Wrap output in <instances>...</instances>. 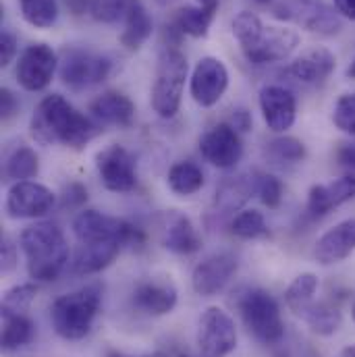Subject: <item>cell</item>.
Here are the masks:
<instances>
[{"label":"cell","instance_id":"7dc6e473","mask_svg":"<svg viewBox=\"0 0 355 357\" xmlns=\"http://www.w3.org/2000/svg\"><path fill=\"white\" fill-rule=\"evenodd\" d=\"M73 15H82L89 8V0H65Z\"/></svg>","mask_w":355,"mask_h":357},{"label":"cell","instance_id":"d6a6232c","mask_svg":"<svg viewBox=\"0 0 355 357\" xmlns=\"http://www.w3.org/2000/svg\"><path fill=\"white\" fill-rule=\"evenodd\" d=\"M4 173L6 177L13 178L15 183L19 181H29L40 173V158L36 154V150H31L29 146H21L17 148L8 160H6V167H4Z\"/></svg>","mask_w":355,"mask_h":357},{"label":"cell","instance_id":"b9f144b4","mask_svg":"<svg viewBox=\"0 0 355 357\" xmlns=\"http://www.w3.org/2000/svg\"><path fill=\"white\" fill-rule=\"evenodd\" d=\"M17 110H19L17 96L8 88H2V91H0V116H2V121H10Z\"/></svg>","mask_w":355,"mask_h":357},{"label":"cell","instance_id":"30bf717a","mask_svg":"<svg viewBox=\"0 0 355 357\" xmlns=\"http://www.w3.org/2000/svg\"><path fill=\"white\" fill-rule=\"evenodd\" d=\"M197 347L204 357H227L237 347V328L233 318L218 305L208 307L197 326Z\"/></svg>","mask_w":355,"mask_h":357},{"label":"cell","instance_id":"f6af8a7d","mask_svg":"<svg viewBox=\"0 0 355 357\" xmlns=\"http://www.w3.org/2000/svg\"><path fill=\"white\" fill-rule=\"evenodd\" d=\"M337 13L349 21H355V0H333Z\"/></svg>","mask_w":355,"mask_h":357},{"label":"cell","instance_id":"9f6ffc18","mask_svg":"<svg viewBox=\"0 0 355 357\" xmlns=\"http://www.w3.org/2000/svg\"><path fill=\"white\" fill-rule=\"evenodd\" d=\"M181 357H189V356H181Z\"/></svg>","mask_w":355,"mask_h":357},{"label":"cell","instance_id":"8d00e7d4","mask_svg":"<svg viewBox=\"0 0 355 357\" xmlns=\"http://www.w3.org/2000/svg\"><path fill=\"white\" fill-rule=\"evenodd\" d=\"M333 123L339 131L355 137V91L343 93L333 108Z\"/></svg>","mask_w":355,"mask_h":357},{"label":"cell","instance_id":"836d02e7","mask_svg":"<svg viewBox=\"0 0 355 357\" xmlns=\"http://www.w3.org/2000/svg\"><path fill=\"white\" fill-rule=\"evenodd\" d=\"M231 233L239 239H260L266 237L268 227L264 214L258 210H241L231 220Z\"/></svg>","mask_w":355,"mask_h":357},{"label":"cell","instance_id":"f1b7e54d","mask_svg":"<svg viewBox=\"0 0 355 357\" xmlns=\"http://www.w3.org/2000/svg\"><path fill=\"white\" fill-rule=\"evenodd\" d=\"M316 291H318V276L314 272H301L299 276H295L285 291V303L289 312H293L299 318L314 301Z\"/></svg>","mask_w":355,"mask_h":357},{"label":"cell","instance_id":"f5cc1de1","mask_svg":"<svg viewBox=\"0 0 355 357\" xmlns=\"http://www.w3.org/2000/svg\"><path fill=\"white\" fill-rule=\"evenodd\" d=\"M156 2H158L160 6H169V4H173L175 0H156Z\"/></svg>","mask_w":355,"mask_h":357},{"label":"cell","instance_id":"277c9868","mask_svg":"<svg viewBox=\"0 0 355 357\" xmlns=\"http://www.w3.org/2000/svg\"><path fill=\"white\" fill-rule=\"evenodd\" d=\"M104 287L100 282H89L86 287L61 295L50 305V320L56 335L65 341L86 339L100 312Z\"/></svg>","mask_w":355,"mask_h":357},{"label":"cell","instance_id":"ba28073f","mask_svg":"<svg viewBox=\"0 0 355 357\" xmlns=\"http://www.w3.org/2000/svg\"><path fill=\"white\" fill-rule=\"evenodd\" d=\"M73 233L80 243H106L116 241L123 245L129 243H142L144 235L139 229H135L131 222L108 216L96 210H84L73 220Z\"/></svg>","mask_w":355,"mask_h":357},{"label":"cell","instance_id":"9c48e42d","mask_svg":"<svg viewBox=\"0 0 355 357\" xmlns=\"http://www.w3.org/2000/svg\"><path fill=\"white\" fill-rule=\"evenodd\" d=\"M110 67L112 63L106 56L84 48H67L59 59L61 82L75 91L102 84L110 75Z\"/></svg>","mask_w":355,"mask_h":357},{"label":"cell","instance_id":"3957f363","mask_svg":"<svg viewBox=\"0 0 355 357\" xmlns=\"http://www.w3.org/2000/svg\"><path fill=\"white\" fill-rule=\"evenodd\" d=\"M27 274L33 282H52L69 264V245L63 229L52 220L29 225L21 233Z\"/></svg>","mask_w":355,"mask_h":357},{"label":"cell","instance_id":"ac0fdd59","mask_svg":"<svg viewBox=\"0 0 355 357\" xmlns=\"http://www.w3.org/2000/svg\"><path fill=\"white\" fill-rule=\"evenodd\" d=\"M133 305L150 316L171 314L177 305L179 293L175 282L167 276L163 278H144L133 289Z\"/></svg>","mask_w":355,"mask_h":357},{"label":"cell","instance_id":"bcb514c9","mask_svg":"<svg viewBox=\"0 0 355 357\" xmlns=\"http://www.w3.org/2000/svg\"><path fill=\"white\" fill-rule=\"evenodd\" d=\"M233 127L237 131H248L252 127V116L248 110H237L235 112V119H233Z\"/></svg>","mask_w":355,"mask_h":357},{"label":"cell","instance_id":"d590c367","mask_svg":"<svg viewBox=\"0 0 355 357\" xmlns=\"http://www.w3.org/2000/svg\"><path fill=\"white\" fill-rule=\"evenodd\" d=\"M36 295H38V284L36 282L15 284L2 295V310L4 312H17V314H27V310L31 307Z\"/></svg>","mask_w":355,"mask_h":357},{"label":"cell","instance_id":"11a10c76","mask_svg":"<svg viewBox=\"0 0 355 357\" xmlns=\"http://www.w3.org/2000/svg\"><path fill=\"white\" fill-rule=\"evenodd\" d=\"M256 2H260V4H268L270 0H256Z\"/></svg>","mask_w":355,"mask_h":357},{"label":"cell","instance_id":"5b68a950","mask_svg":"<svg viewBox=\"0 0 355 357\" xmlns=\"http://www.w3.org/2000/svg\"><path fill=\"white\" fill-rule=\"evenodd\" d=\"M237 307L250 335L262 345H276L285 337V322L276 299L264 289H248Z\"/></svg>","mask_w":355,"mask_h":357},{"label":"cell","instance_id":"1f68e13d","mask_svg":"<svg viewBox=\"0 0 355 357\" xmlns=\"http://www.w3.org/2000/svg\"><path fill=\"white\" fill-rule=\"evenodd\" d=\"M21 17L36 29H48L59 19L56 0H19Z\"/></svg>","mask_w":355,"mask_h":357},{"label":"cell","instance_id":"4fadbf2b","mask_svg":"<svg viewBox=\"0 0 355 357\" xmlns=\"http://www.w3.org/2000/svg\"><path fill=\"white\" fill-rule=\"evenodd\" d=\"M56 204V195L42 183L19 181L6 193V214L15 220L23 218H42Z\"/></svg>","mask_w":355,"mask_h":357},{"label":"cell","instance_id":"db71d44e","mask_svg":"<svg viewBox=\"0 0 355 357\" xmlns=\"http://www.w3.org/2000/svg\"><path fill=\"white\" fill-rule=\"evenodd\" d=\"M352 318H354V324H355V301H354V307H352Z\"/></svg>","mask_w":355,"mask_h":357},{"label":"cell","instance_id":"4316f807","mask_svg":"<svg viewBox=\"0 0 355 357\" xmlns=\"http://www.w3.org/2000/svg\"><path fill=\"white\" fill-rule=\"evenodd\" d=\"M314 335L318 337H333L339 328H341V312L337 305L328 303V301H312L310 307L299 316Z\"/></svg>","mask_w":355,"mask_h":357},{"label":"cell","instance_id":"8fae6325","mask_svg":"<svg viewBox=\"0 0 355 357\" xmlns=\"http://www.w3.org/2000/svg\"><path fill=\"white\" fill-rule=\"evenodd\" d=\"M96 171L108 191L129 193L137 187V162L133 154L119 144L96 154Z\"/></svg>","mask_w":355,"mask_h":357},{"label":"cell","instance_id":"44dd1931","mask_svg":"<svg viewBox=\"0 0 355 357\" xmlns=\"http://www.w3.org/2000/svg\"><path fill=\"white\" fill-rule=\"evenodd\" d=\"M335 67H337V56L324 46H314V48L301 52L287 67V75L299 84L316 86V84L326 82L331 77V73L335 71Z\"/></svg>","mask_w":355,"mask_h":357},{"label":"cell","instance_id":"60d3db41","mask_svg":"<svg viewBox=\"0 0 355 357\" xmlns=\"http://www.w3.org/2000/svg\"><path fill=\"white\" fill-rule=\"evenodd\" d=\"M15 54H17V38L10 31L2 29V33H0V65L8 67L13 63Z\"/></svg>","mask_w":355,"mask_h":357},{"label":"cell","instance_id":"603a6c76","mask_svg":"<svg viewBox=\"0 0 355 357\" xmlns=\"http://www.w3.org/2000/svg\"><path fill=\"white\" fill-rule=\"evenodd\" d=\"M89 112L98 125L131 127L135 121V104L121 91H106L89 104Z\"/></svg>","mask_w":355,"mask_h":357},{"label":"cell","instance_id":"9a60e30c","mask_svg":"<svg viewBox=\"0 0 355 357\" xmlns=\"http://www.w3.org/2000/svg\"><path fill=\"white\" fill-rule=\"evenodd\" d=\"M199 152L216 169H222V171L235 169L243 156V144H241L239 131L229 123H220L208 129L199 137Z\"/></svg>","mask_w":355,"mask_h":357},{"label":"cell","instance_id":"83f0119b","mask_svg":"<svg viewBox=\"0 0 355 357\" xmlns=\"http://www.w3.org/2000/svg\"><path fill=\"white\" fill-rule=\"evenodd\" d=\"M33 333H36V326L27 314L2 310V349L4 351H15V349L25 347L27 343H31Z\"/></svg>","mask_w":355,"mask_h":357},{"label":"cell","instance_id":"5bb4252c","mask_svg":"<svg viewBox=\"0 0 355 357\" xmlns=\"http://www.w3.org/2000/svg\"><path fill=\"white\" fill-rule=\"evenodd\" d=\"M227 88H229V71L225 63L216 56L199 59L189 79V93L193 102L202 108H210L220 102Z\"/></svg>","mask_w":355,"mask_h":357},{"label":"cell","instance_id":"6da1fadb","mask_svg":"<svg viewBox=\"0 0 355 357\" xmlns=\"http://www.w3.org/2000/svg\"><path fill=\"white\" fill-rule=\"evenodd\" d=\"M100 131V125L82 114L67 98L61 93L46 96L29 123L31 137L42 146L63 144L67 148H84Z\"/></svg>","mask_w":355,"mask_h":357},{"label":"cell","instance_id":"816d5d0a","mask_svg":"<svg viewBox=\"0 0 355 357\" xmlns=\"http://www.w3.org/2000/svg\"><path fill=\"white\" fill-rule=\"evenodd\" d=\"M347 77H352V79H355V59H354V61H352L349 69H347Z\"/></svg>","mask_w":355,"mask_h":357},{"label":"cell","instance_id":"2e32d148","mask_svg":"<svg viewBox=\"0 0 355 357\" xmlns=\"http://www.w3.org/2000/svg\"><path fill=\"white\" fill-rule=\"evenodd\" d=\"M239 268L237 256L231 252H218L204 258L191 272V287L202 297L218 295L235 276Z\"/></svg>","mask_w":355,"mask_h":357},{"label":"cell","instance_id":"484cf974","mask_svg":"<svg viewBox=\"0 0 355 357\" xmlns=\"http://www.w3.org/2000/svg\"><path fill=\"white\" fill-rule=\"evenodd\" d=\"M125 245L116 241H106V243H80L73 260H71V272L77 276H89L96 274L104 268H108L114 258L121 254Z\"/></svg>","mask_w":355,"mask_h":357},{"label":"cell","instance_id":"8992f818","mask_svg":"<svg viewBox=\"0 0 355 357\" xmlns=\"http://www.w3.org/2000/svg\"><path fill=\"white\" fill-rule=\"evenodd\" d=\"M187 73V56L177 48H167L158 61L156 79L152 86V108L158 116L173 119L179 112Z\"/></svg>","mask_w":355,"mask_h":357},{"label":"cell","instance_id":"7a4b0ae2","mask_svg":"<svg viewBox=\"0 0 355 357\" xmlns=\"http://www.w3.org/2000/svg\"><path fill=\"white\" fill-rule=\"evenodd\" d=\"M233 36L237 38L246 59L254 65L280 63L289 59L301 42L295 29L266 25L250 10H241L233 19Z\"/></svg>","mask_w":355,"mask_h":357},{"label":"cell","instance_id":"f546056e","mask_svg":"<svg viewBox=\"0 0 355 357\" xmlns=\"http://www.w3.org/2000/svg\"><path fill=\"white\" fill-rule=\"evenodd\" d=\"M167 183L169 189L177 195H193L204 187V171L191 160H181L171 167Z\"/></svg>","mask_w":355,"mask_h":357},{"label":"cell","instance_id":"ee69618b","mask_svg":"<svg viewBox=\"0 0 355 357\" xmlns=\"http://www.w3.org/2000/svg\"><path fill=\"white\" fill-rule=\"evenodd\" d=\"M69 199H71L73 206H80V204H84L88 199V191L82 185H69V189H67V204H69Z\"/></svg>","mask_w":355,"mask_h":357},{"label":"cell","instance_id":"ffe728a7","mask_svg":"<svg viewBox=\"0 0 355 357\" xmlns=\"http://www.w3.org/2000/svg\"><path fill=\"white\" fill-rule=\"evenodd\" d=\"M355 252V218L341 220L328 229L314 248V260L322 266H333L343 262Z\"/></svg>","mask_w":355,"mask_h":357},{"label":"cell","instance_id":"7402d4cb","mask_svg":"<svg viewBox=\"0 0 355 357\" xmlns=\"http://www.w3.org/2000/svg\"><path fill=\"white\" fill-rule=\"evenodd\" d=\"M355 197V175L335 178L331 183L314 185L308 193V214L312 218L326 216L335 208Z\"/></svg>","mask_w":355,"mask_h":357},{"label":"cell","instance_id":"7c38bea8","mask_svg":"<svg viewBox=\"0 0 355 357\" xmlns=\"http://www.w3.org/2000/svg\"><path fill=\"white\" fill-rule=\"evenodd\" d=\"M59 67V56L48 44L27 46L17 61V84L27 91H42L50 86Z\"/></svg>","mask_w":355,"mask_h":357},{"label":"cell","instance_id":"e0dca14e","mask_svg":"<svg viewBox=\"0 0 355 357\" xmlns=\"http://www.w3.org/2000/svg\"><path fill=\"white\" fill-rule=\"evenodd\" d=\"M156 220L160 229V241L169 252L179 254V256H189L202 248V237L197 229L179 210H167L158 214Z\"/></svg>","mask_w":355,"mask_h":357},{"label":"cell","instance_id":"ab89813d","mask_svg":"<svg viewBox=\"0 0 355 357\" xmlns=\"http://www.w3.org/2000/svg\"><path fill=\"white\" fill-rule=\"evenodd\" d=\"M19 262V256H17V245L13 243L10 237H2V245H0V266H2V272H10L15 270Z\"/></svg>","mask_w":355,"mask_h":357},{"label":"cell","instance_id":"e575fe53","mask_svg":"<svg viewBox=\"0 0 355 357\" xmlns=\"http://www.w3.org/2000/svg\"><path fill=\"white\" fill-rule=\"evenodd\" d=\"M268 154L272 160L276 162H285V165H297L303 162L308 152L301 139L291 137V135H280L276 139H272L268 144Z\"/></svg>","mask_w":355,"mask_h":357},{"label":"cell","instance_id":"7bdbcfd3","mask_svg":"<svg viewBox=\"0 0 355 357\" xmlns=\"http://www.w3.org/2000/svg\"><path fill=\"white\" fill-rule=\"evenodd\" d=\"M337 162L341 167H347L355 171V142H349V144H341L337 148Z\"/></svg>","mask_w":355,"mask_h":357},{"label":"cell","instance_id":"f35d334b","mask_svg":"<svg viewBox=\"0 0 355 357\" xmlns=\"http://www.w3.org/2000/svg\"><path fill=\"white\" fill-rule=\"evenodd\" d=\"M258 195L262 199V204L276 210L282 202V183L280 178H276L274 175H258Z\"/></svg>","mask_w":355,"mask_h":357},{"label":"cell","instance_id":"f907efd6","mask_svg":"<svg viewBox=\"0 0 355 357\" xmlns=\"http://www.w3.org/2000/svg\"><path fill=\"white\" fill-rule=\"evenodd\" d=\"M341 357H355V343L354 345H347V347L341 351Z\"/></svg>","mask_w":355,"mask_h":357},{"label":"cell","instance_id":"74e56055","mask_svg":"<svg viewBox=\"0 0 355 357\" xmlns=\"http://www.w3.org/2000/svg\"><path fill=\"white\" fill-rule=\"evenodd\" d=\"M127 0H89V15L100 23H116L123 19Z\"/></svg>","mask_w":355,"mask_h":357},{"label":"cell","instance_id":"d6986e66","mask_svg":"<svg viewBox=\"0 0 355 357\" xmlns=\"http://www.w3.org/2000/svg\"><path fill=\"white\" fill-rule=\"evenodd\" d=\"M260 110L270 131L285 133L297 119V100L291 89L282 86H264L260 89Z\"/></svg>","mask_w":355,"mask_h":357},{"label":"cell","instance_id":"681fc988","mask_svg":"<svg viewBox=\"0 0 355 357\" xmlns=\"http://www.w3.org/2000/svg\"><path fill=\"white\" fill-rule=\"evenodd\" d=\"M106 357H169L163 351H154V354H144V356H127V354H121V351H108Z\"/></svg>","mask_w":355,"mask_h":357},{"label":"cell","instance_id":"4dcf8cb0","mask_svg":"<svg viewBox=\"0 0 355 357\" xmlns=\"http://www.w3.org/2000/svg\"><path fill=\"white\" fill-rule=\"evenodd\" d=\"M212 21L214 15L199 6H183L173 17V25L181 31V36H191V38H206Z\"/></svg>","mask_w":355,"mask_h":357},{"label":"cell","instance_id":"52a82bcc","mask_svg":"<svg viewBox=\"0 0 355 357\" xmlns=\"http://www.w3.org/2000/svg\"><path fill=\"white\" fill-rule=\"evenodd\" d=\"M274 17L318 36H335L343 29L341 15L326 0H280Z\"/></svg>","mask_w":355,"mask_h":357},{"label":"cell","instance_id":"cb8c5ba5","mask_svg":"<svg viewBox=\"0 0 355 357\" xmlns=\"http://www.w3.org/2000/svg\"><path fill=\"white\" fill-rule=\"evenodd\" d=\"M254 193H258V175L225 178L214 193V202H212L214 214L227 216L241 210Z\"/></svg>","mask_w":355,"mask_h":357},{"label":"cell","instance_id":"d4e9b609","mask_svg":"<svg viewBox=\"0 0 355 357\" xmlns=\"http://www.w3.org/2000/svg\"><path fill=\"white\" fill-rule=\"evenodd\" d=\"M123 23H125V29L121 33V44L131 52L139 50L148 42V38L152 36V29H154L152 17L142 0L125 2Z\"/></svg>","mask_w":355,"mask_h":357},{"label":"cell","instance_id":"c3c4849f","mask_svg":"<svg viewBox=\"0 0 355 357\" xmlns=\"http://www.w3.org/2000/svg\"><path fill=\"white\" fill-rule=\"evenodd\" d=\"M195 2H197L199 8H204V10L212 13V15H216V10L220 6V0H195Z\"/></svg>","mask_w":355,"mask_h":357}]
</instances>
